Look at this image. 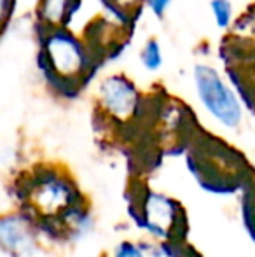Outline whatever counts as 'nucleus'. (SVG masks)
Returning a JSON list of instances; mask_svg holds the SVG:
<instances>
[{"mask_svg":"<svg viewBox=\"0 0 255 257\" xmlns=\"http://www.w3.org/2000/svg\"><path fill=\"white\" fill-rule=\"evenodd\" d=\"M121 4H128V2H131V0H119Z\"/></svg>","mask_w":255,"mask_h":257,"instance_id":"nucleus-10","label":"nucleus"},{"mask_svg":"<svg viewBox=\"0 0 255 257\" xmlns=\"http://www.w3.org/2000/svg\"><path fill=\"white\" fill-rule=\"evenodd\" d=\"M102 102L110 114L126 117L136 107V91L124 79L110 77L102 84Z\"/></svg>","mask_w":255,"mask_h":257,"instance_id":"nucleus-3","label":"nucleus"},{"mask_svg":"<svg viewBox=\"0 0 255 257\" xmlns=\"http://www.w3.org/2000/svg\"><path fill=\"white\" fill-rule=\"evenodd\" d=\"M2 243L6 250H9L13 257L30 255L34 248L30 231L27 229L25 222L18 217L2 220Z\"/></svg>","mask_w":255,"mask_h":257,"instance_id":"nucleus-4","label":"nucleus"},{"mask_svg":"<svg viewBox=\"0 0 255 257\" xmlns=\"http://www.w3.org/2000/svg\"><path fill=\"white\" fill-rule=\"evenodd\" d=\"M211 9H213L218 27H227L229 18H231V6H229L227 0H213L211 2Z\"/></svg>","mask_w":255,"mask_h":257,"instance_id":"nucleus-7","label":"nucleus"},{"mask_svg":"<svg viewBox=\"0 0 255 257\" xmlns=\"http://www.w3.org/2000/svg\"><path fill=\"white\" fill-rule=\"evenodd\" d=\"M48 53L53 67L60 74H77L84 67V51L81 44L67 32H56L48 42Z\"/></svg>","mask_w":255,"mask_h":257,"instance_id":"nucleus-2","label":"nucleus"},{"mask_svg":"<svg viewBox=\"0 0 255 257\" xmlns=\"http://www.w3.org/2000/svg\"><path fill=\"white\" fill-rule=\"evenodd\" d=\"M142 61L149 70H156V68H159V65L163 60H161V51H159V46H157L156 41L147 42V46L142 51Z\"/></svg>","mask_w":255,"mask_h":257,"instance_id":"nucleus-5","label":"nucleus"},{"mask_svg":"<svg viewBox=\"0 0 255 257\" xmlns=\"http://www.w3.org/2000/svg\"><path fill=\"white\" fill-rule=\"evenodd\" d=\"M170 2L171 0H150V7H152L154 13L161 16V14L164 13V9L170 6Z\"/></svg>","mask_w":255,"mask_h":257,"instance_id":"nucleus-8","label":"nucleus"},{"mask_svg":"<svg viewBox=\"0 0 255 257\" xmlns=\"http://www.w3.org/2000/svg\"><path fill=\"white\" fill-rule=\"evenodd\" d=\"M194 81L201 102L222 124L234 128L241 121V107L234 93L222 82L218 74L208 65H197L194 68Z\"/></svg>","mask_w":255,"mask_h":257,"instance_id":"nucleus-1","label":"nucleus"},{"mask_svg":"<svg viewBox=\"0 0 255 257\" xmlns=\"http://www.w3.org/2000/svg\"><path fill=\"white\" fill-rule=\"evenodd\" d=\"M68 0H44V18L49 21H60L67 11Z\"/></svg>","mask_w":255,"mask_h":257,"instance_id":"nucleus-6","label":"nucleus"},{"mask_svg":"<svg viewBox=\"0 0 255 257\" xmlns=\"http://www.w3.org/2000/svg\"><path fill=\"white\" fill-rule=\"evenodd\" d=\"M116 257H140V252L136 248H133L131 245H123Z\"/></svg>","mask_w":255,"mask_h":257,"instance_id":"nucleus-9","label":"nucleus"}]
</instances>
